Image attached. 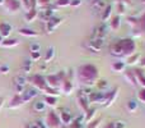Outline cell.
<instances>
[{"label": "cell", "instance_id": "cell-1", "mask_svg": "<svg viewBox=\"0 0 145 128\" xmlns=\"http://www.w3.org/2000/svg\"><path fill=\"white\" fill-rule=\"evenodd\" d=\"M76 77L84 87H93L99 80V70L93 64H83L78 68Z\"/></svg>", "mask_w": 145, "mask_h": 128}, {"label": "cell", "instance_id": "cell-2", "mask_svg": "<svg viewBox=\"0 0 145 128\" xmlns=\"http://www.w3.org/2000/svg\"><path fill=\"white\" fill-rule=\"evenodd\" d=\"M110 53L116 58H129L136 53V42L133 38H121L111 45Z\"/></svg>", "mask_w": 145, "mask_h": 128}, {"label": "cell", "instance_id": "cell-3", "mask_svg": "<svg viewBox=\"0 0 145 128\" xmlns=\"http://www.w3.org/2000/svg\"><path fill=\"white\" fill-rule=\"evenodd\" d=\"M126 21H127V25L131 27V32H133L134 37L145 36V12L140 17L130 15V17H127Z\"/></svg>", "mask_w": 145, "mask_h": 128}, {"label": "cell", "instance_id": "cell-4", "mask_svg": "<svg viewBox=\"0 0 145 128\" xmlns=\"http://www.w3.org/2000/svg\"><path fill=\"white\" fill-rule=\"evenodd\" d=\"M32 86L38 91H42V92H46L47 95H52V96H56L57 95V90L55 88H51L48 87V85L46 83V80H45V76H41V74H35L32 76L31 78H28Z\"/></svg>", "mask_w": 145, "mask_h": 128}, {"label": "cell", "instance_id": "cell-5", "mask_svg": "<svg viewBox=\"0 0 145 128\" xmlns=\"http://www.w3.org/2000/svg\"><path fill=\"white\" fill-rule=\"evenodd\" d=\"M65 77H66V73L65 72H59L57 74H48V76H46L45 80H46V83L48 85V87L57 90V88H60L61 82L65 80Z\"/></svg>", "mask_w": 145, "mask_h": 128}, {"label": "cell", "instance_id": "cell-6", "mask_svg": "<svg viewBox=\"0 0 145 128\" xmlns=\"http://www.w3.org/2000/svg\"><path fill=\"white\" fill-rule=\"evenodd\" d=\"M46 127L48 128H60L61 127V121L59 114H56L55 111H48L46 115Z\"/></svg>", "mask_w": 145, "mask_h": 128}, {"label": "cell", "instance_id": "cell-7", "mask_svg": "<svg viewBox=\"0 0 145 128\" xmlns=\"http://www.w3.org/2000/svg\"><path fill=\"white\" fill-rule=\"evenodd\" d=\"M108 32H110V27H108L106 23H101L97 28H94L90 40H93V38H101V40H105V37L108 35Z\"/></svg>", "mask_w": 145, "mask_h": 128}, {"label": "cell", "instance_id": "cell-8", "mask_svg": "<svg viewBox=\"0 0 145 128\" xmlns=\"http://www.w3.org/2000/svg\"><path fill=\"white\" fill-rule=\"evenodd\" d=\"M28 82V78L25 74H18L14 77V88L17 94H22L25 90V85Z\"/></svg>", "mask_w": 145, "mask_h": 128}, {"label": "cell", "instance_id": "cell-9", "mask_svg": "<svg viewBox=\"0 0 145 128\" xmlns=\"http://www.w3.org/2000/svg\"><path fill=\"white\" fill-rule=\"evenodd\" d=\"M4 8L8 13H17L20 10V0H4Z\"/></svg>", "mask_w": 145, "mask_h": 128}, {"label": "cell", "instance_id": "cell-10", "mask_svg": "<svg viewBox=\"0 0 145 128\" xmlns=\"http://www.w3.org/2000/svg\"><path fill=\"white\" fill-rule=\"evenodd\" d=\"M38 92L40 91L38 90H36L35 87H32V88H25L24 91H23L22 94H20V96H22V99H23V103H29V101H32L33 99L36 97V96L38 95Z\"/></svg>", "mask_w": 145, "mask_h": 128}, {"label": "cell", "instance_id": "cell-11", "mask_svg": "<svg viewBox=\"0 0 145 128\" xmlns=\"http://www.w3.org/2000/svg\"><path fill=\"white\" fill-rule=\"evenodd\" d=\"M76 97H78V101H79V105L82 106V109L84 111H87L89 109V99H88V95L83 90H79L76 92Z\"/></svg>", "mask_w": 145, "mask_h": 128}, {"label": "cell", "instance_id": "cell-12", "mask_svg": "<svg viewBox=\"0 0 145 128\" xmlns=\"http://www.w3.org/2000/svg\"><path fill=\"white\" fill-rule=\"evenodd\" d=\"M103 45H105V41L103 40H101V38H93V40H90L88 42L87 48L90 51H93V53H99L103 49Z\"/></svg>", "mask_w": 145, "mask_h": 128}, {"label": "cell", "instance_id": "cell-13", "mask_svg": "<svg viewBox=\"0 0 145 128\" xmlns=\"http://www.w3.org/2000/svg\"><path fill=\"white\" fill-rule=\"evenodd\" d=\"M88 99H89V103H93V104H105L106 92H101V91L90 92V95L88 96Z\"/></svg>", "mask_w": 145, "mask_h": 128}, {"label": "cell", "instance_id": "cell-14", "mask_svg": "<svg viewBox=\"0 0 145 128\" xmlns=\"http://www.w3.org/2000/svg\"><path fill=\"white\" fill-rule=\"evenodd\" d=\"M61 22H63V19L61 18H56V17H52L51 19H48L46 22V31H47V33H52L61 25Z\"/></svg>", "mask_w": 145, "mask_h": 128}, {"label": "cell", "instance_id": "cell-15", "mask_svg": "<svg viewBox=\"0 0 145 128\" xmlns=\"http://www.w3.org/2000/svg\"><path fill=\"white\" fill-rule=\"evenodd\" d=\"M118 91H120V88H113L111 92H106V100H105V104L103 105L105 106H111L113 103H115V100L117 99L118 96Z\"/></svg>", "mask_w": 145, "mask_h": 128}, {"label": "cell", "instance_id": "cell-16", "mask_svg": "<svg viewBox=\"0 0 145 128\" xmlns=\"http://www.w3.org/2000/svg\"><path fill=\"white\" fill-rule=\"evenodd\" d=\"M60 90L63 91L64 94H66V95H70L72 91H74V85L71 83L70 78L65 77V80H64L60 85Z\"/></svg>", "mask_w": 145, "mask_h": 128}, {"label": "cell", "instance_id": "cell-17", "mask_svg": "<svg viewBox=\"0 0 145 128\" xmlns=\"http://www.w3.org/2000/svg\"><path fill=\"white\" fill-rule=\"evenodd\" d=\"M59 117H60V121H61V124H65V126H69V124L72 122V115L70 113H69L68 110H65V109H61L60 114H59Z\"/></svg>", "mask_w": 145, "mask_h": 128}, {"label": "cell", "instance_id": "cell-18", "mask_svg": "<svg viewBox=\"0 0 145 128\" xmlns=\"http://www.w3.org/2000/svg\"><path fill=\"white\" fill-rule=\"evenodd\" d=\"M23 104L24 103H23V99H22V96H20V94H15L12 97V100H10L8 106H9L10 109H17V108H19V106H22Z\"/></svg>", "mask_w": 145, "mask_h": 128}, {"label": "cell", "instance_id": "cell-19", "mask_svg": "<svg viewBox=\"0 0 145 128\" xmlns=\"http://www.w3.org/2000/svg\"><path fill=\"white\" fill-rule=\"evenodd\" d=\"M12 26L9 25L8 22H1L0 23V35L3 36L4 38H8L12 33Z\"/></svg>", "mask_w": 145, "mask_h": 128}, {"label": "cell", "instance_id": "cell-20", "mask_svg": "<svg viewBox=\"0 0 145 128\" xmlns=\"http://www.w3.org/2000/svg\"><path fill=\"white\" fill-rule=\"evenodd\" d=\"M111 69H112V72L122 73V72H125V69H126V63L122 60H116L111 65Z\"/></svg>", "mask_w": 145, "mask_h": 128}, {"label": "cell", "instance_id": "cell-21", "mask_svg": "<svg viewBox=\"0 0 145 128\" xmlns=\"http://www.w3.org/2000/svg\"><path fill=\"white\" fill-rule=\"evenodd\" d=\"M56 55V51H55V48L54 46H50V48L47 49V51H46L45 54V58H43V63H50V62L54 60V58H55Z\"/></svg>", "mask_w": 145, "mask_h": 128}, {"label": "cell", "instance_id": "cell-22", "mask_svg": "<svg viewBox=\"0 0 145 128\" xmlns=\"http://www.w3.org/2000/svg\"><path fill=\"white\" fill-rule=\"evenodd\" d=\"M120 26H121V17L118 14L113 15L110 21V28L113 31H117L120 28Z\"/></svg>", "mask_w": 145, "mask_h": 128}, {"label": "cell", "instance_id": "cell-23", "mask_svg": "<svg viewBox=\"0 0 145 128\" xmlns=\"http://www.w3.org/2000/svg\"><path fill=\"white\" fill-rule=\"evenodd\" d=\"M134 73H135L138 85H140L143 88H145V74H144V72L141 69H135L134 70Z\"/></svg>", "mask_w": 145, "mask_h": 128}, {"label": "cell", "instance_id": "cell-24", "mask_svg": "<svg viewBox=\"0 0 145 128\" xmlns=\"http://www.w3.org/2000/svg\"><path fill=\"white\" fill-rule=\"evenodd\" d=\"M111 13H112V5H106V8L102 10V15H101V19H102V23H106L108 19L111 18Z\"/></svg>", "mask_w": 145, "mask_h": 128}, {"label": "cell", "instance_id": "cell-25", "mask_svg": "<svg viewBox=\"0 0 145 128\" xmlns=\"http://www.w3.org/2000/svg\"><path fill=\"white\" fill-rule=\"evenodd\" d=\"M125 78L133 87H136V86H138V82H136V77H135L134 70H127V72H125Z\"/></svg>", "mask_w": 145, "mask_h": 128}, {"label": "cell", "instance_id": "cell-26", "mask_svg": "<svg viewBox=\"0 0 145 128\" xmlns=\"http://www.w3.org/2000/svg\"><path fill=\"white\" fill-rule=\"evenodd\" d=\"M18 32L20 33L22 36H25V37H36V36L38 35L36 31L31 30V28H27V27H22L18 30Z\"/></svg>", "mask_w": 145, "mask_h": 128}, {"label": "cell", "instance_id": "cell-27", "mask_svg": "<svg viewBox=\"0 0 145 128\" xmlns=\"http://www.w3.org/2000/svg\"><path fill=\"white\" fill-rule=\"evenodd\" d=\"M19 45V40H17V38H4V41H3L1 46H4V48H14V46Z\"/></svg>", "mask_w": 145, "mask_h": 128}, {"label": "cell", "instance_id": "cell-28", "mask_svg": "<svg viewBox=\"0 0 145 128\" xmlns=\"http://www.w3.org/2000/svg\"><path fill=\"white\" fill-rule=\"evenodd\" d=\"M45 104L48 106H56L57 105V96H52V95H45Z\"/></svg>", "mask_w": 145, "mask_h": 128}, {"label": "cell", "instance_id": "cell-29", "mask_svg": "<svg viewBox=\"0 0 145 128\" xmlns=\"http://www.w3.org/2000/svg\"><path fill=\"white\" fill-rule=\"evenodd\" d=\"M37 17H38V10L37 9H31L25 13V21H27V22H33Z\"/></svg>", "mask_w": 145, "mask_h": 128}, {"label": "cell", "instance_id": "cell-30", "mask_svg": "<svg viewBox=\"0 0 145 128\" xmlns=\"http://www.w3.org/2000/svg\"><path fill=\"white\" fill-rule=\"evenodd\" d=\"M141 60V56H140V54L139 53H135V54H133V55H130L127 58V64L129 65H134V64H136L138 62H140Z\"/></svg>", "mask_w": 145, "mask_h": 128}, {"label": "cell", "instance_id": "cell-31", "mask_svg": "<svg viewBox=\"0 0 145 128\" xmlns=\"http://www.w3.org/2000/svg\"><path fill=\"white\" fill-rule=\"evenodd\" d=\"M95 111H97V109L95 108H89L88 109L87 111H85V122H87V123H89L90 121H92V119H94V115H95Z\"/></svg>", "mask_w": 145, "mask_h": 128}, {"label": "cell", "instance_id": "cell-32", "mask_svg": "<svg viewBox=\"0 0 145 128\" xmlns=\"http://www.w3.org/2000/svg\"><path fill=\"white\" fill-rule=\"evenodd\" d=\"M33 109H35L36 111H38V113H43V111L46 110L45 101H36V103L33 104Z\"/></svg>", "mask_w": 145, "mask_h": 128}, {"label": "cell", "instance_id": "cell-33", "mask_svg": "<svg viewBox=\"0 0 145 128\" xmlns=\"http://www.w3.org/2000/svg\"><path fill=\"white\" fill-rule=\"evenodd\" d=\"M95 86H97V90L101 91V92H103V91L107 90L108 87V82L106 80H98L97 83H95Z\"/></svg>", "mask_w": 145, "mask_h": 128}, {"label": "cell", "instance_id": "cell-34", "mask_svg": "<svg viewBox=\"0 0 145 128\" xmlns=\"http://www.w3.org/2000/svg\"><path fill=\"white\" fill-rule=\"evenodd\" d=\"M138 108H139V103H138V100H130L127 103V110L130 111V113H135L136 110H138Z\"/></svg>", "mask_w": 145, "mask_h": 128}, {"label": "cell", "instance_id": "cell-35", "mask_svg": "<svg viewBox=\"0 0 145 128\" xmlns=\"http://www.w3.org/2000/svg\"><path fill=\"white\" fill-rule=\"evenodd\" d=\"M22 70L25 73V74H27V73H29L31 70H32V60H31V59H25V60L23 62Z\"/></svg>", "mask_w": 145, "mask_h": 128}, {"label": "cell", "instance_id": "cell-36", "mask_svg": "<svg viewBox=\"0 0 145 128\" xmlns=\"http://www.w3.org/2000/svg\"><path fill=\"white\" fill-rule=\"evenodd\" d=\"M101 122H102V118H101V117L92 119V121H90L89 123L87 124V128H98V126H99Z\"/></svg>", "mask_w": 145, "mask_h": 128}, {"label": "cell", "instance_id": "cell-37", "mask_svg": "<svg viewBox=\"0 0 145 128\" xmlns=\"http://www.w3.org/2000/svg\"><path fill=\"white\" fill-rule=\"evenodd\" d=\"M71 0H56L55 1V7L56 8H65L70 5Z\"/></svg>", "mask_w": 145, "mask_h": 128}, {"label": "cell", "instance_id": "cell-38", "mask_svg": "<svg viewBox=\"0 0 145 128\" xmlns=\"http://www.w3.org/2000/svg\"><path fill=\"white\" fill-rule=\"evenodd\" d=\"M126 8H127V5H125V4H123V3L117 1V13H118V15H121V14H125V12H126Z\"/></svg>", "mask_w": 145, "mask_h": 128}, {"label": "cell", "instance_id": "cell-39", "mask_svg": "<svg viewBox=\"0 0 145 128\" xmlns=\"http://www.w3.org/2000/svg\"><path fill=\"white\" fill-rule=\"evenodd\" d=\"M51 0H37V5H40L42 9H45V8H48L51 5Z\"/></svg>", "mask_w": 145, "mask_h": 128}, {"label": "cell", "instance_id": "cell-40", "mask_svg": "<svg viewBox=\"0 0 145 128\" xmlns=\"http://www.w3.org/2000/svg\"><path fill=\"white\" fill-rule=\"evenodd\" d=\"M29 50H31V53H38L41 50V45L38 42H32L29 45Z\"/></svg>", "mask_w": 145, "mask_h": 128}, {"label": "cell", "instance_id": "cell-41", "mask_svg": "<svg viewBox=\"0 0 145 128\" xmlns=\"http://www.w3.org/2000/svg\"><path fill=\"white\" fill-rule=\"evenodd\" d=\"M138 101L145 104V88H141L138 91Z\"/></svg>", "mask_w": 145, "mask_h": 128}, {"label": "cell", "instance_id": "cell-42", "mask_svg": "<svg viewBox=\"0 0 145 128\" xmlns=\"http://www.w3.org/2000/svg\"><path fill=\"white\" fill-rule=\"evenodd\" d=\"M111 127L112 128H126V124H125V122H122V121H116V122L111 123Z\"/></svg>", "mask_w": 145, "mask_h": 128}, {"label": "cell", "instance_id": "cell-43", "mask_svg": "<svg viewBox=\"0 0 145 128\" xmlns=\"http://www.w3.org/2000/svg\"><path fill=\"white\" fill-rule=\"evenodd\" d=\"M41 59V53L38 51V53H31V60L32 62H37Z\"/></svg>", "mask_w": 145, "mask_h": 128}, {"label": "cell", "instance_id": "cell-44", "mask_svg": "<svg viewBox=\"0 0 145 128\" xmlns=\"http://www.w3.org/2000/svg\"><path fill=\"white\" fill-rule=\"evenodd\" d=\"M20 4H22V7L24 8L25 10H31V5H29V0H20Z\"/></svg>", "mask_w": 145, "mask_h": 128}, {"label": "cell", "instance_id": "cell-45", "mask_svg": "<svg viewBox=\"0 0 145 128\" xmlns=\"http://www.w3.org/2000/svg\"><path fill=\"white\" fill-rule=\"evenodd\" d=\"M0 73L1 74H8L9 73V65H0Z\"/></svg>", "mask_w": 145, "mask_h": 128}, {"label": "cell", "instance_id": "cell-46", "mask_svg": "<svg viewBox=\"0 0 145 128\" xmlns=\"http://www.w3.org/2000/svg\"><path fill=\"white\" fill-rule=\"evenodd\" d=\"M68 128H83V127H82V124H80V123H78V122L72 121L71 123L68 126Z\"/></svg>", "mask_w": 145, "mask_h": 128}, {"label": "cell", "instance_id": "cell-47", "mask_svg": "<svg viewBox=\"0 0 145 128\" xmlns=\"http://www.w3.org/2000/svg\"><path fill=\"white\" fill-rule=\"evenodd\" d=\"M80 4H82V0H71L70 1V7H72V8L80 7Z\"/></svg>", "mask_w": 145, "mask_h": 128}, {"label": "cell", "instance_id": "cell-48", "mask_svg": "<svg viewBox=\"0 0 145 128\" xmlns=\"http://www.w3.org/2000/svg\"><path fill=\"white\" fill-rule=\"evenodd\" d=\"M35 124H36V127H37V128H46V124L43 123L42 121H37Z\"/></svg>", "mask_w": 145, "mask_h": 128}, {"label": "cell", "instance_id": "cell-49", "mask_svg": "<svg viewBox=\"0 0 145 128\" xmlns=\"http://www.w3.org/2000/svg\"><path fill=\"white\" fill-rule=\"evenodd\" d=\"M29 5H31V9H36V7H37V0H29Z\"/></svg>", "mask_w": 145, "mask_h": 128}, {"label": "cell", "instance_id": "cell-50", "mask_svg": "<svg viewBox=\"0 0 145 128\" xmlns=\"http://www.w3.org/2000/svg\"><path fill=\"white\" fill-rule=\"evenodd\" d=\"M117 1L123 3V4H125V5H129V4H130V0H117Z\"/></svg>", "mask_w": 145, "mask_h": 128}, {"label": "cell", "instance_id": "cell-51", "mask_svg": "<svg viewBox=\"0 0 145 128\" xmlns=\"http://www.w3.org/2000/svg\"><path fill=\"white\" fill-rule=\"evenodd\" d=\"M140 65H141V67H145V58H143L140 60Z\"/></svg>", "mask_w": 145, "mask_h": 128}, {"label": "cell", "instance_id": "cell-52", "mask_svg": "<svg viewBox=\"0 0 145 128\" xmlns=\"http://www.w3.org/2000/svg\"><path fill=\"white\" fill-rule=\"evenodd\" d=\"M45 68H46V63H42V64L40 65V69H41V70H43Z\"/></svg>", "mask_w": 145, "mask_h": 128}, {"label": "cell", "instance_id": "cell-53", "mask_svg": "<svg viewBox=\"0 0 145 128\" xmlns=\"http://www.w3.org/2000/svg\"><path fill=\"white\" fill-rule=\"evenodd\" d=\"M27 128H37V127H36V124H35V123H32V124H28Z\"/></svg>", "mask_w": 145, "mask_h": 128}, {"label": "cell", "instance_id": "cell-54", "mask_svg": "<svg viewBox=\"0 0 145 128\" xmlns=\"http://www.w3.org/2000/svg\"><path fill=\"white\" fill-rule=\"evenodd\" d=\"M3 103H4V99L0 97V109H1V106H3Z\"/></svg>", "mask_w": 145, "mask_h": 128}, {"label": "cell", "instance_id": "cell-55", "mask_svg": "<svg viewBox=\"0 0 145 128\" xmlns=\"http://www.w3.org/2000/svg\"><path fill=\"white\" fill-rule=\"evenodd\" d=\"M3 41H4V37H3V36H1V35H0V46H1Z\"/></svg>", "mask_w": 145, "mask_h": 128}, {"label": "cell", "instance_id": "cell-56", "mask_svg": "<svg viewBox=\"0 0 145 128\" xmlns=\"http://www.w3.org/2000/svg\"><path fill=\"white\" fill-rule=\"evenodd\" d=\"M0 5H4V0H0Z\"/></svg>", "mask_w": 145, "mask_h": 128}, {"label": "cell", "instance_id": "cell-57", "mask_svg": "<svg viewBox=\"0 0 145 128\" xmlns=\"http://www.w3.org/2000/svg\"><path fill=\"white\" fill-rule=\"evenodd\" d=\"M143 4H144V5H145V0H143Z\"/></svg>", "mask_w": 145, "mask_h": 128}]
</instances>
